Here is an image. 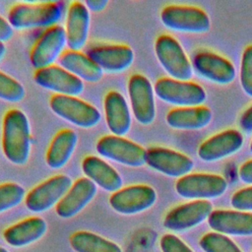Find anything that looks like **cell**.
Returning <instances> with one entry per match:
<instances>
[{"label": "cell", "mask_w": 252, "mask_h": 252, "mask_svg": "<svg viewBox=\"0 0 252 252\" xmlns=\"http://www.w3.org/2000/svg\"><path fill=\"white\" fill-rule=\"evenodd\" d=\"M31 128L26 114L17 108L8 110L3 118L2 150L9 161L24 165L30 158Z\"/></svg>", "instance_id": "obj_1"}, {"label": "cell", "mask_w": 252, "mask_h": 252, "mask_svg": "<svg viewBox=\"0 0 252 252\" xmlns=\"http://www.w3.org/2000/svg\"><path fill=\"white\" fill-rule=\"evenodd\" d=\"M65 4L61 1L38 4H17L8 13V22L17 30L50 28L56 26L64 16Z\"/></svg>", "instance_id": "obj_2"}, {"label": "cell", "mask_w": 252, "mask_h": 252, "mask_svg": "<svg viewBox=\"0 0 252 252\" xmlns=\"http://www.w3.org/2000/svg\"><path fill=\"white\" fill-rule=\"evenodd\" d=\"M49 106L57 116L80 128H93L101 118L99 111L94 105L77 96L56 94L51 96Z\"/></svg>", "instance_id": "obj_3"}, {"label": "cell", "mask_w": 252, "mask_h": 252, "mask_svg": "<svg viewBox=\"0 0 252 252\" xmlns=\"http://www.w3.org/2000/svg\"><path fill=\"white\" fill-rule=\"evenodd\" d=\"M154 91L159 99L180 107L200 106L207 96L200 85L171 78L158 79L155 84Z\"/></svg>", "instance_id": "obj_4"}, {"label": "cell", "mask_w": 252, "mask_h": 252, "mask_svg": "<svg viewBox=\"0 0 252 252\" xmlns=\"http://www.w3.org/2000/svg\"><path fill=\"white\" fill-rule=\"evenodd\" d=\"M155 51L160 65L171 79L179 81L191 79V63L174 37L168 34L159 35L155 42Z\"/></svg>", "instance_id": "obj_5"}, {"label": "cell", "mask_w": 252, "mask_h": 252, "mask_svg": "<svg viewBox=\"0 0 252 252\" xmlns=\"http://www.w3.org/2000/svg\"><path fill=\"white\" fill-rule=\"evenodd\" d=\"M95 150L99 156L126 166L140 167L146 163V150L121 136L101 137L96 142Z\"/></svg>", "instance_id": "obj_6"}, {"label": "cell", "mask_w": 252, "mask_h": 252, "mask_svg": "<svg viewBox=\"0 0 252 252\" xmlns=\"http://www.w3.org/2000/svg\"><path fill=\"white\" fill-rule=\"evenodd\" d=\"M160 20L166 28L183 32H206L211 27L207 13L193 6H166L160 12Z\"/></svg>", "instance_id": "obj_7"}, {"label": "cell", "mask_w": 252, "mask_h": 252, "mask_svg": "<svg viewBox=\"0 0 252 252\" xmlns=\"http://www.w3.org/2000/svg\"><path fill=\"white\" fill-rule=\"evenodd\" d=\"M226 187V180L222 176L210 173L187 174L175 183V190L179 196L196 200L218 198L225 192Z\"/></svg>", "instance_id": "obj_8"}, {"label": "cell", "mask_w": 252, "mask_h": 252, "mask_svg": "<svg viewBox=\"0 0 252 252\" xmlns=\"http://www.w3.org/2000/svg\"><path fill=\"white\" fill-rule=\"evenodd\" d=\"M72 185V179L67 175L52 176L32 188L26 195V207L33 213L48 211L61 201Z\"/></svg>", "instance_id": "obj_9"}, {"label": "cell", "mask_w": 252, "mask_h": 252, "mask_svg": "<svg viewBox=\"0 0 252 252\" xmlns=\"http://www.w3.org/2000/svg\"><path fill=\"white\" fill-rule=\"evenodd\" d=\"M157 201L155 189L138 184L121 188L109 197L110 207L121 215H136L150 209Z\"/></svg>", "instance_id": "obj_10"}, {"label": "cell", "mask_w": 252, "mask_h": 252, "mask_svg": "<svg viewBox=\"0 0 252 252\" xmlns=\"http://www.w3.org/2000/svg\"><path fill=\"white\" fill-rule=\"evenodd\" d=\"M128 94L131 108L136 120L143 125H150L156 118L154 89L147 77L134 74L128 81Z\"/></svg>", "instance_id": "obj_11"}, {"label": "cell", "mask_w": 252, "mask_h": 252, "mask_svg": "<svg viewBox=\"0 0 252 252\" xmlns=\"http://www.w3.org/2000/svg\"><path fill=\"white\" fill-rule=\"evenodd\" d=\"M66 45L65 29L60 25L48 28L37 39L31 51L30 58L32 67L39 70L53 65L56 59L61 56Z\"/></svg>", "instance_id": "obj_12"}, {"label": "cell", "mask_w": 252, "mask_h": 252, "mask_svg": "<svg viewBox=\"0 0 252 252\" xmlns=\"http://www.w3.org/2000/svg\"><path fill=\"white\" fill-rule=\"evenodd\" d=\"M146 163L153 169L170 177L187 175L194 166L189 157L162 147H152L146 150Z\"/></svg>", "instance_id": "obj_13"}, {"label": "cell", "mask_w": 252, "mask_h": 252, "mask_svg": "<svg viewBox=\"0 0 252 252\" xmlns=\"http://www.w3.org/2000/svg\"><path fill=\"white\" fill-rule=\"evenodd\" d=\"M212 212L213 207L208 200L186 203L173 208L166 214L163 226L173 231H184L203 222Z\"/></svg>", "instance_id": "obj_14"}, {"label": "cell", "mask_w": 252, "mask_h": 252, "mask_svg": "<svg viewBox=\"0 0 252 252\" xmlns=\"http://www.w3.org/2000/svg\"><path fill=\"white\" fill-rule=\"evenodd\" d=\"M87 55L107 73L124 72L134 62V51L125 44L94 45L88 49Z\"/></svg>", "instance_id": "obj_15"}, {"label": "cell", "mask_w": 252, "mask_h": 252, "mask_svg": "<svg viewBox=\"0 0 252 252\" xmlns=\"http://www.w3.org/2000/svg\"><path fill=\"white\" fill-rule=\"evenodd\" d=\"M33 79L39 87L57 94L77 96L84 92L83 81L60 66L51 65L36 70Z\"/></svg>", "instance_id": "obj_16"}, {"label": "cell", "mask_w": 252, "mask_h": 252, "mask_svg": "<svg viewBox=\"0 0 252 252\" xmlns=\"http://www.w3.org/2000/svg\"><path fill=\"white\" fill-rule=\"evenodd\" d=\"M242 145V134L235 129H228L203 142L198 149V156L204 161H216L235 154Z\"/></svg>", "instance_id": "obj_17"}, {"label": "cell", "mask_w": 252, "mask_h": 252, "mask_svg": "<svg viewBox=\"0 0 252 252\" xmlns=\"http://www.w3.org/2000/svg\"><path fill=\"white\" fill-rule=\"evenodd\" d=\"M193 67L202 77L217 84L226 85L235 78V69L232 63L213 52L201 51L195 54Z\"/></svg>", "instance_id": "obj_18"}, {"label": "cell", "mask_w": 252, "mask_h": 252, "mask_svg": "<svg viewBox=\"0 0 252 252\" xmlns=\"http://www.w3.org/2000/svg\"><path fill=\"white\" fill-rule=\"evenodd\" d=\"M96 185L87 177L79 178L56 205V214L62 219H71L83 211L94 198Z\"/></svg>", "instance_id": "obj_19"}, {"label": "cell", "mask_w": 252, "mask_h": 252, "mask_svg": "<svg viewBox=\"0 0 252 252\" xmlns=\"http://www.w3.org/2000/svg\"><path fill=\"white\" fill-rule=\"evenodd\" d=\"M90 11L83 2L74 1L67 11L66 39L70 50L79 51L85 47L90 31Z\"/></svg>", "instance_id": "obj_20"}, {"label": "cell", "mask_w": 252, "mask_h": 252, "mask_svg": "<svg viewBox=\"0 0 252 252\" xmlns=\"http://www.w3.org/2000/svg\"><path fill=\"white\" fill-rule=\"evenodd\" d=\"M211 228L221 234L252 235V214L240 211L216 210L208 218Z\"/></svg>", "instance_id": "obj_21"}, {"label": "cell", "mask_w": 252, "mask_h": 252, "mask_svg": "<svg viewBox=\"0 0 252 252\" xmlns=\"http://www.w3.org/2000/svg\"><path fill=\"white\" fill-rule=\"evenodd\" d=\"M103 107L109 131L123 137L131 128V114L125 97L116 91H110L104 96Z\"/></svg>", "instance_id": "obj_22"}, {"label": "cell", "mask_w": 252, "mask_h": 252, "mask_svg": "<svg viewBox=\"0 0 252 252\" xmlns=\"http://www.w3.org/2000/svg\"><path fill=\"white\" fill-rule=\"evenodd\" d=\"M82 170L87 178L107 192L114 193L122 187L123 180L118 171L98 157H86L82 161Z\"/></svg>", "instance_id": "obj_23"}, {"label": "cell", "mask_w": 252, "mask_h": 252, "mask_svg": "<svg viewBox=\"0 0 252 252\" xmlns=\"http://www.w3.org/2000/svg\"><path fill=\"white\" fill-rule=\"evenodd\" d=\"M46 230L47 223L42 218L32 217L6 228L3 237L13 247H24L40 239Z\"/></svg>", "instance_id": "obj_24"}, {"label": "cell", "mask_w": 252, "mask_h": 252, "mask_svg": "<svg viewBox=\"0 0 252 252\" xmlns=\"http://www.w3.org/2000/svg\"><path fill=\"white\" fill-rule=\"evenodd\" d=\"M60 67L82 81L96 83L101 80L103 71L87 55L80 51L67 50L58 59Z\"/></svg>", "instance_id": "obj_25"}, {"label": "cell", "mask_w": 252, "mask_h": 252, "mask_svg": "<svg viewBox=\"0 0 252 252\" xmlns=\"http://www.w3.org/2000/svg\"><path fill=\"white\" fill-rule=\"evenodd\" d=\"M212 111L206 106L179 107L166 114V123L178 130H199L206 127L212 120Z\"/></svg>", "instance_id": "obj_26"}, {"label": "cell", "mask_w": 252, "mask_h": 252, "mask_svg": "<svg viewBox=\"0 0 252 252\" xmlns=\"http://www.w3.org/2000/svg\"><path fill=\"white\" fill-rule=\"evenodd\" d=\"M78 143V136L71 129L59 131L52 139L46 153V163L52 169L64 167L74 154Z\"/></svg>", "instance_id": "obj_27"}, {"label": "cell", "mask_w": 252, "mask_h": 252, "mask_svg": "<svg viewBox=\"0 0 252 252\" xmlns=\"http://www.w3.org/2000/svg\"><path fill=\"white\" fill-rule=\"evenodd\" d=\"M70 245L76 252H122L116 243L85 230L73 233L70 237Z\"/></svg>", "instance_id": "obj_28"}, {"label": "cell", "mask_w": 252, "mask_h": 252, "mask_svg": "<svg viewBox=\"0 0 252 252\" xmlns=\"http://www.w3.org/2000/svg\"><path fill=\"white\" fill-rule=\"evenodd\" d=\"M200 246L205 252H242L227 236L219 232H210L200 239Z\"/></svg>", "instance_id": "obj_29"}, {"label": "cell", "mask_w": 252, "mask_h": 252, "mask_svg": "<svg viewBox=\"0 0 252 252\" xmlns=\"http://www.w3.org/2000/svg\"><path fill=\"white\" fill-rule=\"evenodd\" d=\"M26 198V191L20 184L7 182L0 184V214L20 205Z\"/></svg>", "instance_id": "obj_30"}, {"label": "cell", "mask_w": 252, "mask_h": 252, "mask_svg": "<svg viewBox=\"0 0 252 252\" xmlns=\"http://www.w3.org/2000/svg\"><path fill=\"white\" fill-rule=\"evenodd\" d=\"M26 95L23 85L0 71V99L8 102H19Z\"/></svg>", "instance_id": "obj_31"}, {"label": "cell", "mask_w": 252, "mask_h": 252, "mask_svg": "<svg viewBox=\"0 0 252 252\" xmlns=\"http://www.w3.org/2000/svg\"><path fill=\"white\" fill-rule=\"evenodd\" d=\"M240 84L245 94L252 97V45L245 48L241 57Z\"/></svg>", "instance_id": "obj_32"}, {"label": "cell", "mask_w": 252, "mask_h": 252, "mask_svg": "<svg viewBox=\"0 0 252 252\" xmlns=\"http://www.w3.org/2000/svg\"><path fill=\"white\" fill-rule=\"evenodd\" d=\"M231 206L240 212L252 211V186L235 192L230 200Z\"/></svg>", "instance_id": "obj_33"}, {"label": "cell", "mask_w": 252, "mask_h": 252, "mask_svg": "<svg viewBox=\"0 0 252 252\" xmlns=\"http://www.w3.org/2000/svg\"><path fill=\"white\" fill-rule=\"evenodd\" d=\"M162 252H193L181 239L173 234H164L159 241Z\"/></svg>", "instance_id": "obj_34"}, {"label": "cell", "mask_w": 252, "mask_h": 252, "mask_svg": "<svg viewBox=\"0 0 252 252\" xmlns=\"http://www.w3.org/2000/svg\"><path fill=\"white\" fill-rule=\"evenodd\" d=\"M238 176L242 182L252 185V159L247 160L239 167Z\"/></svg>", "instance_id": "obj_35"}, {"label": "cell", "mask_w": 252, "mask_h": 252, "mask_svg": "<svg viewBox=\"0 0 252 252\" xmlns=\"http://www.w3.org/2000/svg\"><path fill=\"white\" fill-rule=\"evenodd\" d=\"M13 35V28L9 24L8 20H5L0 16V42L9 40Z\"/></svg>", "instance_id": "obj_36"}, {"label": "cell", "mask_w": 252, "mask_h": 252, "mask_svg": "<svg viewBox=\"0 0 252 252\" xmlns=\"http://www.w3.org/2000/svg\"><path fill=\"white\" fill-rule=\"evenodd\" d=\"M240 127L246 132H252V105L249 106L240 116Z\"/></svg>", "instance_id": "obj_37"}, {"label": "cell", "mask_w": 252, "mask_h": 252, "mask_svg": "<svg viewBox=\"0 0 252 252\" xmlns=\"http://www.w3.org/2000/svg\"><path fill=\"white\" fill-rule=\"evenodd\" d=\"M107 0H87L84 4L89 9V11L91 10L97 13L104 10V8L107 6Z\"/></svg>", "instance_id": "obj_38"}, {"label": "cell", "mask_w": 252, "mask_h": 252, "mask_svg": "<svg viewBox=\"0 0 252 252\" xmlns=\"http://www.w3.org/2000/svg\"><path fill=\"white\" fill-rule=\"evenodd\" d=\"M5 52H6V47H5V45H4L3 42H0V60L4 57Z\"/></svg>", "instance_id": "obj_39"}, {"label": "cell", "mask_w": 252, "mask_h": 252, "mask_svg": "<svg viewBox=\"0 0 252 252\" xmlns=\"http://www.w3.org/2000/svg\"><path fill=\"white\" fill-rule=\"evenodd\" d=\"M0 252H9L6 248H4V247H1L0 246Z\"/></svg>", "instance_id": "obj_40"}, {"label": "cell", "mask_w": 252, "mask_h": 252, "mask_svg": "<svg viewBox=\"0 0 252 252\" xmlns=\"http://www.w3.org/2000/svg\"><path fill=\"white\" fill-rule=\"evenodd\" d=\"M250 151H251V153H252V141H251V143H250Z\"/></svg>", "instance_id": "obj_41"}]
</instances>
